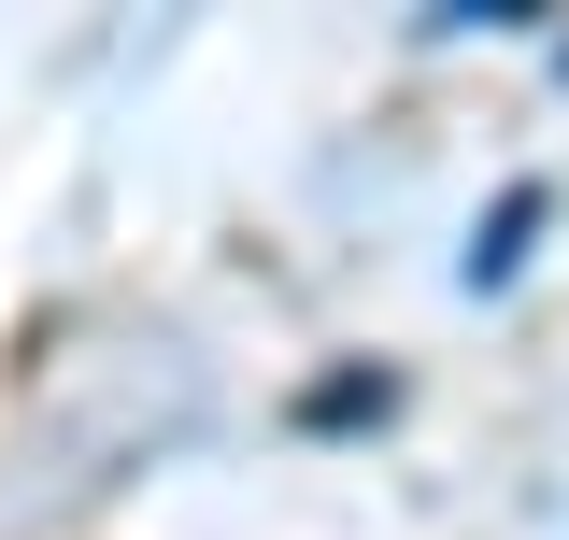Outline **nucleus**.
Instances as JSON below:
<instances>
[{
    "instance_id": "1",
    "label": "nucleus",
    "mask_w": 569,
    "mask_h": 540,
    "mask_svg": "<svg viewBox=\"0 0 569 540\" xmlns=\"http://www.w3.org/2000/svg\"><path fill=\"white\" fill-rule=\"evenodd\" d=\"M527 228H541V186H512V200L485 213V242H470V284H498V270L527 257Z\"/></svg>"
}]
</instances>
